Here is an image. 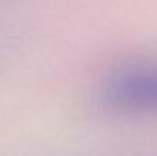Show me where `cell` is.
I'll return each instance as SVG.
<instances>
[{"label":"cell","instance_id":"6da1fadb","mask_svg":"<svg viewBox=\"0 0 157 156\" xmlns=\"http://www.w3.org/2000/svg\"><path fill=\"white\" fill-rule=\"evenodd\" d=\"M99 100L117 115H157V63H137L110 74L99 87Z\"/></svg>","mask_w":157,"mask_h":156}]
</instances>
